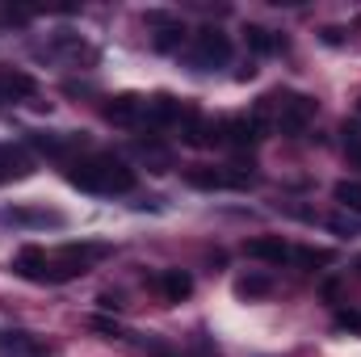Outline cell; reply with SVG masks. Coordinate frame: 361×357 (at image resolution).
I'll return each mask as SVG.
<instances>
[{
  "label": "cell",
  "mask_w": 361,
  "mask_h": 357,
  "mask_svg": "<svg viewBox=\"0 0 361 357\" xmlns=\"http://www.w3.org/2000/svg\"><path fill=\"white\" fill-rule=\"evenodd\" d=\"M68 181L85 193H101V198H114V193H130L135 189V169L114 156V152H92V156H76L68 164Z\"/></svg>",
  "instance_id": "obj_1"
},
{
  "label": "cell",
  "mask_w": 361,
  "mask_h": 357,
  "mask_svg": "<svg viewBox=\"0 0 361 357\" xmlns=\"http://www.w3.org/2000/svg\"><path fill=\"white\" fill-rule=\"evenodd\" d=\"M315 114H319V101L294 89H273L257 105V122L265 131H281V135H302L315 122Z\"/></svg>",
  "instance_id": "obj_2"
},
{
  "label": "cell",
  "mask_w": 361,
  "mask_h": 357,
  "mask_svg": "<svg viewBox=\"0 0 361 357\" xmlns=\"http://www.w3.org/2000/svg\"><path fill=\"white\" fill-rule=\"evenodd\" d=\"M114 248L109 244H97V240H80V244H63L51 253V282L47 286H63L72 277H85L97 261H105Z\"/></svg>",
  "instance_id": "obj_3"
},
{
  "label": "cell",
  "mask_w": 361,
  "mask_h": 357,
  "mask_svg": "<svg viewBox=\"0 0 361 357\" xmlns=\"http://www.w3.org/2000/svg\"><path fill=\"white\" fill-rule=\"evenodd\" d=\"M231 59V38L219 30V25H202L197 34H193V42H189V63H193V72H214V68H223Z\"/></svg>",
  "instance_id": "obj_4"
},
{
  "label": "cell",
  "mask_w": 361,
  "mask_h": 357,
  "mask_svg": "<svg viewBox=\"0 0 361 357\" xmlns=\"http://www.w3.org/2000/svg\"><path fill=\"white\" fill-rule=\"evenodd\" d=\"M185 181H189L193 189H248V185H257V173L244 169V164H223V169L197 164V169L185 173Z\"/></svg>",
  "instance_id": "obj_5"
},
{
  "label": "cell",
  "mask_w": 361,
  "mask_h": 357,
  "mask_svg": "<svg viewBox=\"0 0 361 357\" xmlns=\"http://www.w3.org/2000/svg\"><path fill=\"white\" fill-rule=\"evenodd\" d=\"M223 126V147H235V152H244V147H257L269 131L257 122V114H240V118H223L219 122Z\"/></svg>",
  "instance_id": "obj_6"
},
{
  "label": "cell",
  "mask_w": 361,
  "mask_h": 357,
  "mask_svg": "<svg viewBox=\"0 0 361 357\" xmlns=\"http://www.w3.org/2000/svg\"><path fill=\"white\" fill-rule=\"evenodd\" d=\"M25 143L38 147V152H47V156H55V160H63V164H72V152L85 147V135H68V131H30Z\"/></svg>",
  "instance_id": "obj_7"
},
{
  "label": "cell",
  "mask_w": 361,
  "mask_h": 357,
  "mask_svg": "<svg viewBox=\"0 0 361 357\" xmlns=\"http://www.w3.org/2000/svg\"><path fill=\"white\" fill-rule=\"evenodd\" d=\"M105 122L126 126V131L147 126V97H139V92H122V97H114V101L105 105Z\"/></svg>",
  "instance_id": "obj_8"
},
{
  "label": "cell",
  "mask_w": 361,
  "mask_h": 357,
  "mask_svg": "<svg viewBox=\"0 0 361 357\" xmlns=\"http://www.w3.org/2000/svg\"><path fill=\"white\" fill-rule=\"evenodd\" d=\"M0 223H13V227H63V214L47 210V206H0Z\"/></svg>",
  "instance_id": "obj_9"
},
{
  "label": "cell",
  "mask_w": 361,
  "mask_h": 357,
  "mask_svg": "<svg viewBox=\"0 0 361 357\" xmlns=\"http://www.w3.org/2000/svg\"><path fill=\"white\" fill-rule=\"evenodd\" d=\"M193 109L177 101V97H169V92H156V97H147V126H177L185 122Z\"/></svg>",
  "instance_id": "obj_10"
},
{
  "label": "cell",
  "mask_w": 361,
  "mask_h": 357,
  "mask_svg": "<svg viewBox=\"0 0 361 357\" xmlns=\"http://www.w3.org/2000/svg\"><path fill=\"white\" fill-rule=\"evenodd\" d=\"M34 177V156L25 147H13V143H0V185H13V181Z\"/></svg>",
  "instance_id": "obj_11"
},
{
  "label": "cell",
  "mask_w": 361,
  "mask_h": 357,
  "mask_svg": "<svg viewBox=\"0 0 361 357\" xmlns=\"http://www.w3.org/2000/svg\"><path fill=\"white\" fill-rule=\"evenodd\" d=\"M147 25H156V34H152V47H156V51H180L185 25H180L177 17H169V13H147Z\"/></svg>",
  "instance_id": "obj_12"
},
{
  "label": "cell",
  "mask_w": 361,
  "mask_h": 357,
  "mask_svg": "<svg viewBox=\"0 0 361 357\" xmlns=\"http://www.w3.org/2000/svg\"><path fill=\"white\" fill-rule=\"evenodd\" d=\"M244 253H248L252 261H265V265H286V261L294 257V248H290L281 236H257V240L244 244Z\"/></svg>",
  "instance_id": "obj_13"
},
{
  "label": "cell",
  "mask_w": 361,
  "mask_h": 357,
  "mask_svg": "<svg viewBox=\"0 0 361 357\" xmlns=\"http://www.w3.org/2000/svg\"><path fill=\"white\" fill-rule=\"evenodd\" d=\"M156 286H160V294H164L169 303H180V298L193 294V277H189L185 269H160V273H156Z\"/></svg>",
  "instance_id": "obj_14"
},
{
  "label": "cell",
  "mask_w": 361,
  "mask_h": 357,
  "mask_svg": "<svg viewBox=\"0 0 361 357\" xmlns=\"http://www.w3.org/2000/svg\"><path fill=\"white\" fill-rule=\"evenodd\" d=\"M244 42H248L257 55H277V51H286V38L273 34V30H265V25H244Z\"/></svg>",
  "instance_id": "obj_15"
},
{
  "label": "cell",
  "mask_w": 361,
  "mask_h": 357,
  "mask_svg": "<svg viewBox=\"0 0 361 357\" xmlns=\"http://www.w3.org/2000/svg\"><path fill=\"white\" fill-rule=\"evenodd\" d=\"M38 85L25 72H0V97H34Z\"/></svg>",
  "instance_id": "obj_16"
},
{
  "label": "cell",
  "mask_w": 361,
  "mask_h": 357,
  "mask_svg": "<svg viewBox=\"0 0 361 357\" xmlns=\"http://www.w3.org/2000/svg\"><path fill=\"white\" fill-rule=\"evenodd\" d=\"M269 290H273V282L265 273H248V277L235 282V294H240V298H261V294H269Z\"/></svg>",
  "instance_id": "obj_17"
},
{
  "label": "cell",
  "mask_w": 361,
  "mask_h": 357,
  "mask_svg": "<svg viewBox=\"0 0 361 357\" xmlns=\"http://www.w3.org/2000/svg\"><path fill=\"white\" fill-rule=\"evenodd\" d=\"M332 198L345 206V210H361V181H336V189H332Z\"/></svg>",
  "instance_id": "obj_18"
},
{
  "label": "cell",
  "mask_w": 361,
  "mask_h": 357,
  "mask_svg": "<svg viewBox=\"0 0 361 357\" xmlns=\"http://www.w3.org/2000/svg\"><path fill=\"white\" fill-rule=\"evenodd\" d=\"M294 261H298V265H307V269L332 265V253H324V248H298V253H294Z\"/></svg>",
  "instance_id": "obj_19"
},
{
  "label": "cell",
  "mask_w": 361,
  "mask_h": 357,
  "mask_svg": "<svg viewBox=\"0 0 361 357\" xmlns=\"http://www.w3.org/2000/svg\"><path fill=\"white\" fill-rule=\"evenodd\" d=\"M30 17H34V8H13V4H0V30L21 25V21H30Z\"/></svg>",
  "instance_id": "obj_20"
},
{
  "label": "cell",
  "mask_w": 361,
  "mask_h": 357,
  "mask_svg": "<svg viewBox=\"0 0 361 357\" xmlns=\"http://www.w3.org/2000/svg\"><path fill=\"white\" fill-rule=\"evenodd\" d=\"M89 324L97 328V332H105V337H114V341H122V337H130V332H126L122 324H114V320H105V315H92Z\"/></svg>",
  "instance_id": "obj_21"
},
{
  "label": "cell",
  "mask_w": 361,
  "mask_h": 357,
  "mask_svg": "<svg viewBox=\"0 0 361 357\" xmlns=\"http://www.w3.org/2000/svg\"><path fill=\"white\" fill-rule=\"evenodd\" d=\"M345 147H349V160L361 169V131L357 126H345Z\"/></svg>",
  "instance_id": "obj_22"
},
{
  "label": "cell",
  "mask_w": 361,
  "mask_h": 357,
  "mask_svg": "<svg viewBox=\"0 0 361 357\" xmlns=\"http://www.w3.org/2000/svg\"><path fill=\"white\" fill-rule=\"evenodd\" d=\"M328 227H332L336 236H357V223H353V219H328Z\"/></svg>",
  "instance_id": "obj_23"
},
{
  "label": "cell",
  "mask_w": 361,
  "mask_h": 357,
  "mask_svg": "<svg viewBox=\"0 0 361 357\" xmlns=\"http://www.w3.org/2000/svg\"><path fill=\"white\" fill-rule=\"evenodd\" d=\"M357 114H361V97H357Z\"/></svg>",
  "instance_id": "obj_24"
},
{
  "label": "cell",
  "mask_w": 361,
  "mask_h": 357,
  "mask_svg": "<svg viewBox=\"0 0 361 357\" xmlns=\"http://www.w3.org/2000/svg\"><path fill=\"white\" fill-rule=\"evenodd\" d=\"M357 273H361V257H357Z\"/></svg>",
  "instance_id": "obj_25"
}]
</instances>
